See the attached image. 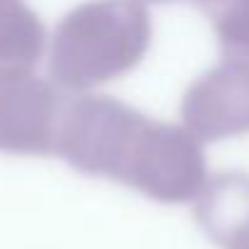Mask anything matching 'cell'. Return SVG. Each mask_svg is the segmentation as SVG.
<instances>
[{"mask_svg":"<svg viewBox=\"0 0 249 249\" xmlns=\"http://www.w3.org/2000/svg\"><path fill=\"white\" fill-rule=\"evenodd\" d=\"M56 152L83 174L107 176L159 203L193 200L208 178L203 144L193 132L105 95L66 105Z\"/></svg>","mask_w":249,"mask_h":249,"instance_id":"6da1fadb","label":"cell"},{"mask_svg":"<svg viewBox=\"0 0 249 249\" xmlns=\"http://www.w3.org/2000/svg\"><path fill=\"white\" fill-rule=\"evenodd\" d=\"M152 42L144 0H90L56 27L49 73L66 90H88L132 71Z\"/></svg>","mask_w":249,"mask_h":249,"instance_id":"7a4b0ae2","label":"cell"},{"mask_svg":"<svg viewBox=\"0 0 249 249\" xmlns=\"http://www.w3.org/2000/svg\"><path fill=\"white\" fill-rule=\"evenodd\" d=\"M69 100L30 69L0 71V149L52 154Z\"/></svg>","mask_w":249,"mask_h":249,"instance_id":"3957f363","label":"cell"},{"mask_svg":"<svg viewBox=\"0 0 249 249\" xmlns=\"http://www.w3.org/2000/svg\"><path fill=\"white\" fill-rule=\"evenodd\" d=\"M186 130L203 140L249 132V56H227L200 76L183 95Z\"/></svg>","mask_w":249,"mask_h":249,"instance_id":"277c9868","label":"cell"},{"mask_svg":"<svg viewBox=\"0 0 249 249\" xmlns=\"http://www.w3.org/2000/svg\"><path fill=\"white\" fill-rule=\"evenodd\" d=\"M193 200V217L210 242L225 249L249 244V174L205 178Z\"/></svg>","mask_w":249,"mask_h":249,"instance_id":"5b68a950","label":"cell"},{"mask_svg":"<svg viewBox=\"0 0 249 249\" xmlns=\"http://www.w3.org/2000/svg\"><path fill=\"white\" fill-rule=\"evenodd\" d=\"M44 49V25L22 0H0V71L30 69Z\"/></svg>","mask_w":249,"mask_h":249,"instance_id":"8992f818","label":"cell"},{"mask_svg":"<svg viewBox=\"0 0 249 249\" xmlns=\"http://www.w3.org/2000/svg\"><path fill=\"white\" fill-rule=\"evenodd\" d=\"M227 56H249V0H193Z\"/></svg>","mask_w":249,"mask_h":249,"instance_id":"52a82bcc","label":"cell"},{"mask_svg":"<svg viewBox=\"0 0 249 249\" xmlns=\"http://www.w3.org/2000/svg\"><path fill=\"white\" fill-rule=\"evenodd\" d=\"M149 3H174V0H149Z\"/></svg>","mask_w":249,"mask_h":249,"instance_id":"ba28073f","label":"cell"},{"mask_svg":"<svg viewBox=\"0 0 249 249\" xmlns=\"http://www.w3.org/2000/svg\"><path fill=\"white\" fill-rule=\"evenodd\" d=\"M237 249H249V244H244V247H237Z\"/></svg>","mask_w":249,"mask_h":249,"instance_id":"9c48e42d","label":"cell"}]
</instances>
